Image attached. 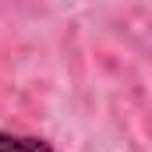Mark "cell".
I'll return each mask as SVG.
<instances>
[{
  "label": "cell",
  "instance_id": "1",
  "mask_svg": "<svg viewBox=\"0 0 152 152\" xmlns=\"http://www.w3.org/2000/svg\"><path fill=\"white\" fill-rule=\"evenodd\" d=\"M0 152H50V145L39 142V138H21V134H4L0 131Z\"/></svg>",
  "mask_w": 152,
  "mask_h": 152
}]
</instances>
